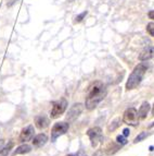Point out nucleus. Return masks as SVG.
Wrapping results in <instances>:
<instances>
[{
    "label": "nucleus",
    "mask_w": 154,
    "mask_h": 156,
    "mask_svg": "<svg viewBox=\"0 0 154 156\" xmlns=\"http://www.w3.org/2000/svg\"><path fill=\"white\" fill-rule=\"evenodd\" d=\"M32 151V146L28 145V144H22L20 145L18 148H16L15 151L13 152L12 156H16V155H21V154H26V153H29Z\"/></svg>",
    "instance_id": "13"
},
{
    "label": "nucleus",
    "mask_w": 154,
    "mask_h": 156,
    "mask_svg": "<svg viewBox=\"0 0 154 156\" xmlns=\"http://www.w3.org/2000/svg\"><path fill=\"white\" fill-rule=\"evenodd\" d=\"M153 127H154V122H152L151 125L149 126V128H153Z\"/></svg>",
    "instance_id": "24"
},
{
    "label": "nucleus",
    "mask_w": 154,
    "mask_h": 156,
    "mask_svg": "<svg viewBox=\"0 0 154 156\" xmlns=\"http://www.w3.org/2000/svg\"><path fill=\"white\" fill-rule=\"evenodd\" d=\"M152 116H154V105H153V107H152Z\"/></svg>",
    "instance_id": "23"
},
{
    "label": "nucleus",
    "mask_w": 154,
    "mask_h": 156,
    "mask_svg": "<svg viewBox=\"0 0 154 156\" xmlns=\"http://www.w3.org/2000/svg\"><path fill=\"white\" fill-rule=\"evenodd\" d=\"M138 120H139V116L136 108L131 107V108H127L125 110V112L123 115V121L126 125L136 127L138 125Z\"/></svg>",
    "instance_id": "4"
},
{
    "label": "nucleus",
    "mask_w": 154,
    "mask_h": 156,
    "mask_svg": "<svg viewBox=\"0 0 154 156\" xmlns=\"http://www.w3.org/2000/svg\"><path fill=\"white\" fill-rule=\"evenodd\" d=\"M146 32L149 33L150 36H153L154 37V22H151L146 25Z\"/></svg>",
    "instance_id": "18"
},
{
    "label": "nucleus",
    "mask_w": 154,
    "mask_h": 156,
    "mask_svg": "<svg viewBox=\"0 0 154 156\" xmlns=\"http://www.w3.org/2000/svg\"><path fill=\"white\" fill-rule=\"evenodd\" d=\"M48 142V136L45 133H39V134L35 135L33 139V145L34 147H41Z\"/></svg>",
    "instance_id": "10"
},
{
    "label": "nucleus",
    "mask_w": 154,
    "mask_h": 156,
    "mask_svg": "<svg viewBox=\"0 0 154 156\" xmlns=\"http://www.w3.org/2000/svg\"><path fill=\"white\" fill-rule=\"evenodd\" d=\"M66 156H77L76 154H69V155H66Z\"/></svg>",
    "instance_id": "25"
},
{
    "label": "nucleus",
    "mask_w": 154,
    "mask_h": 156,
    "mask_svg": "<svg viewBox=\"0 0 154 156\" xmlns=\"http://www.w3.org/2000/svg\"><path fill=\"white\" fill-rule=\"evenodd\" d=\"M13 145H14V143H13V142H9V143L5 144L3 147L0 148V156H8L9 152L12 150Z\"/></svg>",
    "instance_id": "15"
},
{
    "label": "nucleus",
    "mask_w": 154,
    "mask_h": 156,
    "mask_svg": "<svg viewBox=\"0 0 154 156\" xmlns=\"http://www.w3.org/2000/svg\"><path fill=\"white\" fill-rule=\"evenodd\" d=\"M106 96V86L101 81H95L89 86L86 95L85 106L87 109L92 110Z\"/></svg>",
    "instance_id": "1"
},
{
    "label": "nucleus",
    "mask_w": 154,
    "mask_h": 156,
    "mask_svg": "<svg viewBox=\"0 0 154 156\" xmlns=\"http://www.w3.org/2000/svg\"><path fill=\"white\" fill-rule=\"evenodd\" d=\"M34 135V126L28 125L26 126L25 128L22 129L20 133V136H18V142L21 143H26L27 141H29Z\"/></svg>",
    "instance_id": "8"
},
{
    "label": "nucleus",
    "mask_w": 154,
    "mask_h": 156,
    "mask_svg": "<svg viewBox=\"0 0 154 156\" xmlns=\"http://www.w3.org/2000/svg\"><path fill=\"white\" fill-rule=\"evenodd\" d=\"M35 125L38 129L42 130V129H46L49 126V119L44 116V115H40V116H36L35 117Z\"/></svg>",
    "instance_id": "11"
},
{
    "label": "nucleus",
    "mask_w": 154,
    "mask_h": 156,
    "mask_svg": "<svg viewBox=\"0 0 154 156\" xmlns=\"http://www.w3.org/2000/svg\"><path fill=\"white\" fill-rule=\"evenodd\" d=\"M154 58V46H148L146 47L139 55V60L141 61H148L150 59Z\"/></svg>",
    "instance_id": "9"
},
{
    "label": "nucleus",
    "mask_w": 154,
    "mask_h": 156,
    "mask_svg": "<svg viewBox=\"0 0 154 156\" xmlns=\"http://www.w3.org/2000/svg\"><path fill=\"white\" fill-rule=\"evenodd\" d=\"M87 135L89 136L90 143L92 147H95L99 143V141L101 140V136H102V130L101 128L99 127H93L90 128L89 130L87 131Z\"/></svg>",
    "instance_id": "7"
},
{
    "label": "nucleus",
    "mask_w": 154,
    "mask_h": 156,
    "mask_svg": "<svg viewBox=\"0 0 154 156\" xmlns=\"http://www.w3.org/2000/svg\"><path fill=\"white\" fill-rule=\"evenodd\" d=\"M116 142H117L118 144H121V145H124V144L127 143L126 136H124V135H118L117 138H116Z\"/></svg>",
    "instance_id": "19"
},
{
    "label": "nucleus",
    "mask_w": 154,
    "mask_h": 156,
    "mask_svg": "<svg viewBox=\"0 0 154 156\" xmlns=\"http://www.w3.org/2000/svg\"><path fill=\"white\" fill-rule=\"evenodd\" d=\"M82 110H84V105L80 104V103L74 104L69 109V112H67V116H66V120L69 121V122L75 121V120L82 115Z\"/></svg>",
    "instance_id": "6"
},
{
    "label": "nucleus",
    "mask_w": 154,
    "mask_h": 156,
    "mask_svg": "<svg viewBox=\"0 0 154 156\" xmlns=\"http://www.w3.org/2000/svg\"><path fill=\"white\" fill-rule=\"evenodd\" d=\"M121 147H122L121 144L115 143V142H111L105 147V153L108 154V155H113V154H115Z\"/></svg>",
    "instance_id": "14"
},
{
    "label": "nucleus",
    "mask_w": 154,
    "mask_h": 156,
    "mask_svg": "<svg viewBox=\"0 0 154 156\" xmlns=\"http://www.w3.org/2000/svg\"><path fill=\"white\" fill-rule=\"evenodd\" d=\"M69 128V125L67 122H64V121H62V122H57L54 123L53 127L51 129V141L54 142V141L57 140L58 138H60L61 135L65 134L67 132Z\"/></svg>",
    "instance_id": "5"
},
{
    "label": "nucleus",
    "mask_w": 154,
    "mask_h": 156,
    "mask_svg": "<svg viewBox=\"0 0 154 156\" xmlns=\"http://www.w3.org/2000/svg\"><path fill=\"white\" fill-rule=\"evenodd\" d=\"M148 16H149L151 20H154V10H152V11H150L149 13H148Z\"/></svg>",
    "instance_id": "21"
},
{
    "label": "nucleus",
    "mask_w": 154,
    "mask_h": 156,
    "mask_svg": "<svg viewBox=\"0 0 154 156\" xmlns=\"http://www.w3.org/2000/svg\"><path fill=\"white\" fill-rule=\"evenodd\" d=\"M67 108V101L65 98H60L59 101H55L52 104L51 112H50V116H51L52 119H55V118H59L61 115L64 114V112Z\"/></svg>",
    "instance_id": "3"
},
{
    "label": "nucleus",
    "mask_w": 154,
    "mask_h": 156,
    "mask_svg": "<svg viewBox=\"0 0 154 156\" xmlns=\"http://www.w3.org/2000/svg\"><path fill=\"white\" fill-rule=\"evenodd\" d=\"M86 16H87V11H84L82 13H80L79 16H77L76 18H75V22H76V23H78V22H82V19L85 18Z\"/></svg>",
    "instance_id": "20"
},
{
    "label": "nucleus",
    "mask_w": 154,
    "mask_h": 156,
    "mask_svg": "<svg viewBox=\"0 0 154 156\" xmlns=\"http://www.w3.org/2000/svg\"><path fill=\"white\" fill-rule=\"evenodd\" d=\"M148 133L146 132H141L140 133V134L138 135V136H136V139H135L134 140V143H138V142H141L142 140H143V139H146V136H148Z\"/></svg>",
    "instance_id": "17"
},
{
    "label": "nucleus",
    "mask_w": 154,
    "mask_h": 156,
    "mask_svg": "<svg viewBox=\"0 0 154 156\" xmlns=\"http://www.w3.org/2000/svg\"><path fill=\"white\" fill-rule=\"evenodd\" d=\"M149 110H150V104L148 103V101H143L142 105L140 106V108H139V110H138L139 119H141V120L146 119V115H148Z\"/></svg>",
    "instance_id": "12"
},
{
    "label": "nucleus",
    "mask_w": 154,
    "mask_h": 156,
    "mask_svg": "<svg viewBox=\"0 0 154 156\" xmlns=\"http://www.w3.org/2000/svg\"><path fill=\"white\" fill-rule=\"evenodd\" d=\"M129 132H130V131H129V129H125V130H124L123 135H124V136H128V135H129Z\"/></svg>",
    "instance_id": "22"
},
{
    "label": "nucleus",
    "mask_w": 154,
    "mask_h": 156,
    "mask_svg": "<svg viewBox=\"0 0 154 156\" xmlns=\"http://www.w3.org/2000/svg\"><path fill=\"white\" fill-rule=\"evenodd\" d=\"M148 68H149V65L146 62L139 63L138 66L135 67V69L130 73L128 80L126 82V90L127 91H131V90L136 89L137 86L141 83V81L143 79L144 74H146V70H148Z\"/></svg>",
    "instance_id": "2"
},
{
    "label": "nucleus",
    "mask_w": 154,
    "mask_h": 156,
    "mask_svg": "<svg viewBox=\"0 0 154 156\" xmlns=\"http://www.w3.org/2000/svg\"><path fill=\"white\" fill-rule=\"evenodd\" d=\"M119 121H121L119 119H115L114 121H112V122H111V125L108 127V130L110 131V132H111V131H114L116 128L119 126Z\"/></svg>",
    "instance_id": "16"
}]
</instances>
